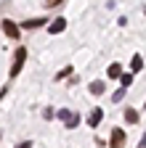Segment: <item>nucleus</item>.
Instances as JSON below:
<instances>
[{"mask_svg": "<svg viewBox=\"0 0 146 148\" xmlns=\"http://www.w3.org/2000/svg\"><path fill=\"white\" fill-rule=\"evenodd\" d=\"M130 82H133V77H130V74H125V77H122V87H127Z\"/></svg>", "mask_w": 146, "mask_h": 148, "instance_id": "ddd939ff", "label": "nucleus"}, {"mask_svg": "<svg viewBox=\"0 0 146 148\" xmlns=\"http://www.w3.org/2000/svg\"><path fill=\"white\" fill-rule=\"evenodd\" d=\"M43 21H45V18H35V21H24L21 27H24V29H35V27H40Z\"/></svg>", "mask_w": 146, "mask_h": 148, "instance_id": "0eeeda50", "label": "nucleus"}, {"mask_svg": "<svg viewBox=\"0 0 146 148\" xmlns=\"http://www.w3.org/2000/svg\"><path fill=\"white\" fill-rule=\"evenodd\" d=\"M64 27H66V18H56L48 29H51V34H59V32H64Z\"/></svg>", "mask_w": 146, "mask_h": 148, "instance_id": "39448f33", "label": "nucleus"}, {"mask_svg": "<svg viewBox=\"0 0 146 148\" xmlns=\"http://www.w3.org/2000/svg\"><path fill=\"white\" fill-rule=\"evenodd\" d=\"M125 145V132L120 127H114V132H112V148H122Z\"/></svg>", "mask_w": 146, "mask_h": 148, "instance_id": "f03ea898", "label": "nucleus"}, {"mask_svg": "<svg viewBox=\"0 0 146 148\" xmlns=\"http://www.w3.org/2000/svg\"><path fill=\"white\" fill-rule=\"evenodd\" d=\"M90 92H93V95H101L104 92V82H93L90 85Z\"/></svg>", "mask_w": 146, "mask_h": 148, "instance_id": "6e6552de", "label": "nucleus"}, {"mask_svg": "<svg viewBox=\"0 0 146 148\" xmlns=\"http://www.w3.org/2000/svg\"><path fill=\"white\" fill-rule=\"evenodd\" d=\"M109 77H120V64H112V66H109Z\"/></svg>", "mask_w": 146, "mask_h": 148, "instance_id": "9b49d317", "label": "nucleus"}, {"mask_svg": "<svg viewBox=\"0 0 146 148\" xmlns=\"http://www.w3.org/2000/svg\"><path fill=\"white\" fill-rule=\"evenodd\" d=\"M101 119H104V111H101V108H93V111H90V116H88V124H90V127H98Z\"/></svg>", "mask_w": 146, "mask_h": 148, "instance_id": "7ed1b4c3", "label": "nucleus"}, {"mask_svg": "<svg viewBox=\"0 0 146 148\" xmlns=\"http://www.w3.org/2000/svg\"><path fill=\"white\" fill-rule=\"evenodd\" d=\"M24 61H27V48H19V50H16V56H13V66H11V77H16V74L21 71Z\"/></svg>", "mask_w": 146, "mask_h": 148, "instance_id": "f257e3e1", "label": "nucleus"}, {"mask_svg": "<svg viewBox=\"0 0 146 148\" xmlns=\"http://www.w3.org/2000/svg\"><path fill=\"white\" fill-rule=\"evenodd\" d=\"M45 3H48V5H59L61 0H45Z\"/></svg>", "mask_w": 146, "mask_h": 148, "instance_id": "2eb2a0df", "label": "nucleus"}, {"mask_svg": "<svg viewBox=\"0 0 146 148\" xmlns=\"http://www.w3.org/2000/svg\"><path fill=\"white\" fill-rule=\"evenodd\" d=\"M125 119H127V122H138V114H136L133 108H127V111H125Z\"/></svg>", "mask_w": 146, "mask_h": 148, "instance_id": "1a4fd4ad", "label": "nucleus"}, {"mask_svg": "<svg viewBox=\"0 0 146 148\" xmlns=\"http://www.w3.org/2000/svg\"><path fill=\"white\" fill-rule=\"evenodd\" d=\"M130 66H133V71H141V66H143V58H141V56H133Z\"/></svg>", "mask_w": 146, "mask_h": 148, "instance_id": "423d86ee", "label": "nucleus"}, {"mask_svg": "<svg viewBox=\"0 0 146 148\" xmlns=\"http://www.w3.org/2000/svg\"><path fill=\"white\" fill-rule=\"evenodd\" d=\"M77 124H80V116H77V114H72V116L66 119V127H77Z\"/></svg>", "mask_w": 146, "mask_h": 148, "instance_id": "9d476101", "label": "nucleus"}, {"mask_svg": "<svg viewBox=\"0 0 146 148\" xmlns=\"http://www.w3.org/2000/svg\"><path fill=\"white\" fill-rule=\"evenodd\" d=\"M3 32H6L8 37H19V27H16L13 21H3Z\"/></svg>", "mask_w": 146, "mask_h": 148, "instance_id": "20e7f679", "label": "nucleus"}, {"mask_svg": "<svg viewBox=\"0 0 146 148\" xmlns=\"http://www.w3.org/2000/svg\"><path fill=\"white\" fill-rule=\"evenodd\" d=\"M59 116H61V119H64V122H66V119H69V116H72V111H69V108H61V111H59Z\"/></svg>", "mask_w": 146, "mask_h": 148, "instance_id": "f8f14e48", "label": "nucleus"}, {"mask_svg": "<svg viewBox=\"0 0 146 148\" xmlns=\"http://www.w3.org/2000/svg\"><path fill=\"white\" fill-rule=\"evenodd\" d=\"M16 148H32V143H19Z\"/></svg>", "mask_w": 146, "mask_h": 148, "instance_id": "4468645a", "label": "nucleus"}]
</instances>
